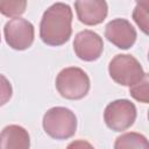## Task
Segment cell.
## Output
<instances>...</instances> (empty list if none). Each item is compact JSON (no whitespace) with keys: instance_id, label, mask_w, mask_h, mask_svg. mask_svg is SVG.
Segmentation results:
<instances>
[{"instance_id":"cell-1","label":"cell","mask_w":149,"mask_h":149,"mask_svg":"<svg viewBox=\"0 0 149 149\" xmlns=\"http://www.w3.org/2000/svg\"><path fill=\"white\" fill-rule=\"evenodd\" d=\"M72 10L64 2L51 5L44 13L40 23V37L50 47L63 45L72 34Z\"/></svg>"},{"instance_id":"cell-2","label":"cell","mask_w":149,"mask_h":149,"mask_svg":"<svg viewBox=\"0 0 149 149\" xmlns=\"http://www.w3.org/2000/svg\"><path fill=\"white\" fill-rule=\"evenodd\" d=\"M43 129L55 140H68L77 130V118L66 107H52L43 115Z\"/></svg>"},{"instance_id":"cell-3","label":"cell","mask_w":149,"mask_h":149,"mask_svg":"<svg viewBox=\"0 0 149 149\" xmlns=\"http://www.w3.org/2000/svg\"><path fill=\"white\" fill-rule=\"evenodd\" d=\"M56 88L63 98L79 100L90 91V78L80 68H65L57 74Z\"/></svg>"},{"instance_id":"cell-4","label":"cell","mask_w":149,"mask_h":149,"mask_svg":"<svg viewBox=\"0 0 149 149\" xmlns=\"http://www.w3.org/2000/svg\"><path fill=\"white\" fill-rule=\"evenodd\" d=\"M108 73L115 83L129 87L137 84L146 74L140 62L130 55H116L112 58Z\"/></svg>"},{"instance_id":"cell-5","label":"cell","mask_w":149,"mask_h":149,"mask_svg":"<svg viewBox=\"0 0 149 149\" xmlns=\"http://www.w3.org/2000/svg\"><path fill=\"white\" fill-rule=\"evenodd\" d=\"M106 126L114 132L128 129L136 120V107L128 99H119L109 102L104 112Z\"/></svg>"},{"instance_id":"cell-6","label":"cell","mask_w":149,"mask_h":149,"mask_svg":"<svg viewBox=\"0 0 149 149\" xmlns=\"http://www.w3.org/2000/svg\"><path fill=\"white\" fill-rule=\"evenodd\" d=\"M5 40L14 50H26L34 42V26L26 19L15 17L9 20L3 28Z\"/></svg>"},{"instance_id":"cell-7","label":"cell","mask_w":149,"mask_h":149,"mask_svg":"<svg viewBox=\"0 0 149 149\" xmlns=\"http://www.w3.org/2000/svg\"><path fill=\"white\" fill-rule=\"evenodd\" d=\"M73 50L81 61L93 62L101 56L104 42L97 33L86 29L76 35L73 41Z\"/></svg>"},{"instance_id":"cell-8","label":"cell","mask_w":149,"mask_h":149,"mask_svg":"<svg viewBox=\"0 0 149 149\" xmlns=\"http://www.w3.org/2000/svg\"><path fill=\"white\" fill-rule=\"evenodd\" d=\"M105 37L119 49L127 50L136 41V30L126 19H114L106 24Z\"/></svg>"},{"instance_id":"cell-9","label":"cell","mask_w":149,"mask_h":149,"mask_svg":"<svg viewBox=\"0 0 149 149\" xmlns=\"http://www.w3.org/2000/svg\"><path fill=\"white\" fill-rule=\"evenodd\" d=\"M74 8L79 21L86 26L101 23L108 12L107 2L102 0H79L74 2Z\"/></svg>"},{"instance_id":"cell-10","label":"cell","mask_w":149,"mask_h":149,"mask_svg":"<svg viewBox=\"0 0 149 149\" xmlns=\"http://www.w3.org/2000/svg\"><path fill=\"white\" fill-rule=\"evenodd\" d=\"M30 137L28 132L17 125H9L0 133V149H29Z\"/></svg>"},{"instance_id":"cell-11","label":"cell","mask_w":149,"mask_h":149,"mask_svg":"<svg viewBox=\"0 0 149 149\" xmlns=\"http://www.w3.org/2000/svg\"><path fill=\"white\" fill-rule=\"evenodd\" d=\"M114 149H149V143L144 135L129 132L116 137Z\"/></svg>"},{"instance_id":"cell-12","label":"cell","mask_w":149,"mask_h":149,"mask_svg":"<svg viewBox=\"0 0 149 149\" xmlns=\"http://www.w3.org/2000/svg\"><path fill=\"white\" fill-rule=\"evenodd\" d=\"M27 1L24 0H9L0 1V13L7 17H19L26 10Z\"/></svg>"},{"instance_id":"cell-13","label":"cell","mask_w":149,"mask_h":149,"mask_svg":"<svg viewBox=\"0 0 149 149\" xmlns=\"http://www.w3.org/2000/svg\"><path fill=\"white\" fill-rule=\"evenodd\" d=\"M149 10V2L148 1H139L136 2V6L133 12V19L136 22V24L141 28V30L144 34H148V14Z\"/></svg>"},{"instance_id":"cell-14","label":"cell","mask_w":149,"mask_h":149,"mask_svg":"<svg viewBox=\"0 0 149 149\" xmlns=\"http://www.w3.org/2000/svg\"><path fill=\"white\" fill-rule=\"evenodd\" d=\"M148 85H149V78H148V74L146 73L144 77L137 84L129 87L130 95L140 102L148 104V101H149V87H148Z\"/></svg>"},{"instance_id":"cell-15","label":"cell","mask_w":149,"mask_h":149,"mask_svg":"<svg viewBox=\"0 0 149 149\" xmlns=\"http://www.w3.org/2000/svg\"><path fill=\"white\" fill-rule=\"evenodd\" d=\"M13 94V88L9 83V80L0 73V106H3L7 104Z\"/></svg>"},{"instance_id":"cell-16","label":"cell","mask_w":149,"mask_h":149,"mask_svg":"<svg viewBox=\"0 0 149 149\" xmlns=\"http://www.w3.org/2000/svg\"><path fill=\"white\" fill-rule=\"evenodd\" d=\"M66 149H94V147L85 140H76L69 143Z\"/></svg>"},{"instance_id":"cell-17","label":"cell","mask_w":149,"mask_h":149,"mask_svg":"<svg viewBox=\"0 0 149 149\" xmlns=\"http://www.w3.org/2000/svg\"><path fill=\"white\" fill-rule=\"evenodd\" d=\"M0 41H1V37H0Z\"/></svg>"}]
</instances>
